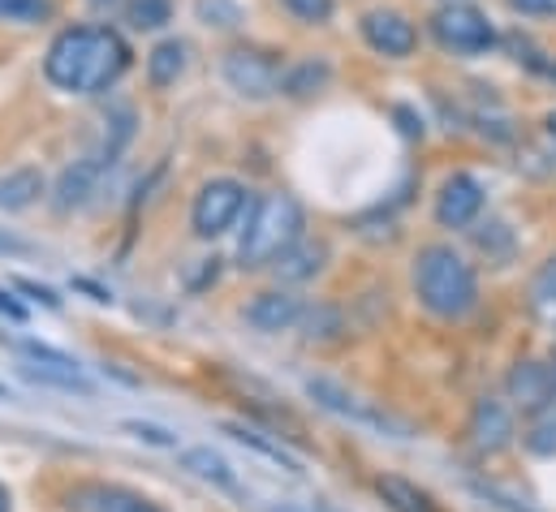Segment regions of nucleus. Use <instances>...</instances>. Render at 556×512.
<instances>
[{"label": "nucleus", "mask_w": 556, "mask_h": 512, "mask_svg": "<svg viewBox=\"0 0 556 512\" xmlns=\"http://www.w3.org/2000/svg\"><path fill=\"white\" fill-rule=\"evenodd\" d=\"M130 69V48L113 26H70L48 43L43 74L65 95H100Z\"/></svg>", "instance_id": "nucleus-1"}, {"label": "nucleus", "mask_w": 556, "mask_h": 512, "mask_svg": "<svg viewBox=\"0 0 556 512\" xmlns=\"http://www.w3.org/2000/svg\"><path fill=\"white\" fill-rule=\"evenodd\" d=\"M415 293L427 315L457 323L479 306V276L470 258L453 246H422L415 258Z\"/></svg>", "instance_id": "nucleus-2"}, {"label": "nucleus", "mask_w": 556, "mask_h": 512, "mask_svg": "<svg viewBox=\"0 0 556 512\" xmlns=\"http://www.w3.org/2000/svg\"><path fill=\"white\" fill-rule=\"evenodd\" d=\"M298 238H302V203L293 194H264L238 242V263L247 271L273 267Z\"/></svg>", "instance_id": "nucleus-3"}, {"label": "nucleus", "mask_w": 556, "mask_h": 512, "mask_svg": "<svg viewBox=\"0 0 556 512\" xmlns=\"http://www.w3.org/2000/svg\"><path fill=\"white\" fill-rule=\"evenodd\" d=\"M306 396H311L315 405H324L328 413L354 422V426H367V431L389 435V439H415V426H410L406 418L389 413V409L376 405V400H363L358 392H350V387L337 384V380H324V375H319V380H306Z\"/></svg>", "instance_id": "nucleus-4"}, {"label": "nucleus", "mask_w": 556, "mask_h": 512, "mask_svg": "<svg viewBox=\"0 0 556 512\" xmlns=\"http://www.w3.org/2000/svg\"><path fill=\"white\" fill-rule=\"evenodd\" d=\"M431 35H435V43L444 52H457V56H479V52L496 48L492 17L483 9H475V4H462V0L440 4L431 13Z\"/></svg>", "instance_id": "nucleus-5"}, {"label": "nucleus", "mask_w": 556, "mask_h": 512, "mask_svg": "<svg viewBox=\"0 0 556 512\" xmlns=\"http://www.w3.org/2000/svg\"><path fill=\"white\" fill-rule=\"evenodd\" d=\"M242 207H247V185L233 181V177H216V181H207L199 190L194 212H190V225H194L199 238L212 242V238H220V233H229L238 225Z\"/></svg>", "instance_id": "nucleus-6"}, {"label": "nucleus", "mask_w": 556, "mask_h": 512, "mask_svg": "<svg viewBox=\"0 0 556 512\" xmlns=\"http://www.w3.org/2000/svg\"><path fill=\"white\" fill-rule=\"evenodd\" d=\"M514 413H518V409H514L509 400H501V396H483V400H475L470 422H466V439H470V448H475L479 457H496V452H505V448L514 444V435H518Z\"/></svg>", "instance_id": "nucleus-7"}, {"label": "nucleus", "mask_w": 556, "mask_h": 512, "mask_svg": "<svg viewBox=\"0 0 556 512\" xmlns=\"http://www.w3.org/2000/svg\"><path fill=\"white\" fill-rule=\"evenodd\" d=\"M225 82L247 100H273L285 82L280 65L260 48H233L225 56Z\"/></svg>", "instance_id": "nucleus-8"}, {"label": "nucleus", "mask_w": 556, "mask_h": 512, "mask_svg": "<svg viewBox=\"0 0 556 512\" xmlns=\"http://www.w3.org/2000/svg\"><path fill=\"white\" fill-rule=\"evenodd\" d=\"M358 26H363V39H367L371 52H380V56H389V61L415 56L418 26L406 13H397V9H367Z\"/></svg>", "instance_id": "nucleus-9"}, {"label": "nucleus", "mask_w": 556, "mask_h": 512, "mask_svg": "<svg viewBox=\"0 0 556 512\" xmlns=\"http://www.w3.org/2000/svg\"><path fill=\"white\" fill-rule=\"evenodd\" d=\"M483 212V185L470 172H453L444 177L440 194H435V225L440 229H470Z\"/></svg>", "instance_id": "nucleus-10"}, {"label": "nucleus", "mask_w": 556, "mask_h": 512, "mask_svg": "<svg viewBox=\"0 0 556 512\" xmlns=\"http://www.w3.org/2000/svg\"><path fill=\"white\" fill-rule=\"evenodd\" d=\"M556 392V375L553 367L535 362V358H518L505 375V400L518 409V413H535L548 396Z\"/></svg>", "instance_id": "nucleus-11"}, {"label": "nucleus", "mask_w": 556, "mask_h": 512, "mask_svg": "<svg viewBox=\"0 0 556 512\" xmlns=\"http://www.w3.org/2000/svg\"><path fill=\"white\" fill-rule=\"evenodd\" d=\"M302 319V302L293 297V293H285V289H268V293H260L251 306H247V323L255 328V332H285V328H293Z\"/></svg>", "instance_id": "nucleus-12"}, {"label": "nucleus", "mask_w": 556, "mask_h": 512, "mask_svg": "<svg viewBox=\"0 0 556 512\" xmlns=\"http://www.w3.org/2000/svg\"><path fill=\"white\" fill-rule=\"evenodd\" d=\"M109 164L91 151V155H83V159H74L65 172H61V181H56V212H74V207H83L87 203V194L96 190V181H100V172H104Z\"/></svg>", "instance_id": "nucleus-13"}, {"label": "nucleus", "mask_w": 556, "mask_h": 512, "mask_svg": "<svg viewBox=\"0 0 556 512\" xmlns=\"http://www.w3.org/2000/svg\"><path fill=\"white\" fill-rule=\"evenodd\" d=\"M324 263H328V242H319V238H298V242L273 263V271H277V280H285V284H302V280H315V276L324 271Z\"/></svg>", "instance_id": "nucleus-14"}, {"label": "nucleus", "mask_w": 556, "mask_h": 512, "mask_svg": "<svg viewBox=\"0 0 556 512\" xmlns=\"http://www.w3.org/2000/svg\"><path fill=\"white\" fill-rule=\"evenodd\" d=\"M70 509L74 512H160L151 500H142L135 491H126V487H104V483L78 487V491L70 496Z\"/></svg>", "instance_id": "nucleus-15"}, {"label": "nucleus", "mask_w": 556, "mask_h": 512, "mask_svg": "<svg viewBox=\"0 0 556 512\" xmlns=\"http://www.w3.org/2000/svg\"><path fill=\"white\" fill-rule=\"evenodd\" d=\"M181 465H186L194 478H203V483H212V487H220V491H242L233 465H229L220 452H212V448H186V452H181Z\"/></svg>", "instance_id": "nucleus-16"}, {"label": "nucleus", "mask_w": 556, "mask_h": 512, "mask_svg": "<svg viewBox=\"0 0 556 512\" xmlns=\"http://www.w3.org/2000/svg\"><path fill=\"white\" fill-rule=\"evenodd\" d=\"M181 74H186V43H181V39L155 43L151 56H147V78H151V87H155V91H168Z\"/></svg>", "instance_id": "nucleus-17"}, {"label": "nucleus", "mask_w": 556, "mask_h": 512, "mask_svg": "<svg viewBox=\"0 0 556 512\" xmlns=\"http://www.w3.org/2000/svg\"><path fill=\"white\" fill-rule=\"evenodd\" d=\"M43 194V172L39 168H13L0 177V212H26Z\"/></svg>", "instance_id": "nucleus-18"}, {"label": "nucleus", "mask_w": 556, "mask_h": 512, "mask_svg": "<svg viewBox=\"0 0 556 512\" xmlns=\"http://www.w3.org/2000/svg\"><path fill=\"white\" fill-rule=\"evenodd\" d=\"M220 431H225L229 439H238L242 448H251V452H260V457H268V461H273V465H280L285 474H293V478L302 474V465H298V457H289V452H285L280 444H273V439H264L260 431H251V426H242V422H225Z\"/></svg>", "instance_id": "nucleus-19"}, {"label": "nucleus", "mask_w": 556, "mask_h": 512, "mask_svg": "<svg viewBox=\"0 0 556 512\" xmlns=\"http://www.w3.org/2000/svg\"><path fill=\"white\" fill-rule=\"evenodd\" d=\"M522 439H527V448H531L535 457H556V392L535 409V413H527Z\"/></svg>", "instance_id": "nucleus-20"}, {"label": "nucleus", "mask_w": 556, "mask_h": 512, "mask_svg": "<svg viewBox=\"0 0 556 512\" xmlns=\"http://www.w3.org/2000/svg\"><path fill=\"white\" fill-rule=\"evenodd\" d=\"M376 491L384 496V504L393 512H440L435 509V500L422 491V487H415V483H406V478H376Z\"/></svg>", "instance_id": "nucleus-21"}, {"label": "nucleus", "mask_w": 556, "mask_h": 512, "mask_svg": "<svg viewBox=\"0 0 556 512\" xmlns=\"http://www.w3.org/2000/svg\"><path fill=\"white\" fill-rule=\"evenodd\" d=\"M22 375L39 387H61V392H78V396H91L96 384L78 371V367H43V362H26Z\"/></svg>", "instance_id": "nucleus-22"}, {"label": "nucleus", "mask_w": 556, "mask_h": 512, "mask_svg": "<svg viewBox=\"0 0 556 512\" xmlns=\"http://www.w3.org/2000/svg\"><path fill=\"white\" fill-rule=\"evenodd\" d=\"M527 306L540 323H556V255L531 276V289H527Z\"/></svg>", "instance_id": "nucleus-23"}, {"label": "nucleus", "mask_w": 556, "mask_h": 512, "mask_svg": "<svg viewBox=\"0 0 556 512\" xmlns=\"http://www.w3.org/2000/svg\"><path fill=\"white\" fill-rule=\"evenodd\" d=\"M328 65L324 61H302V65H293L289 74H285V82H280V91L285 95H293V100H302V95H315L324 82H328Z\"/></svg>", "instance_id": "nucleus-24"}, {"label": "nucleus", "mask_w": 556, "mask_h": 512, "mask_svg": "<svg viewBox=\"0 0 556 512\" xmlns=\"http://www.w3.org/2000/svg\"><path fill=\"white\" fill-rule=\"evenodd\" d=\"M126 17L135 30H160L173 22V0H130Z\"/></svg>", "instance_id": "nucleus-25"}, {"label": "nucleus", "mask_w": 556, "mask_h": 512, "mask_svg": "<svg viewBox=\"0 0 556 512\" xmlns=\"http://www.w3.org/2000/svg\"><path fill=\"white\" fill-rule=\"evenodd\" d=\"M52 17V0H0V22L13 26H39Z\"/></svg>", "instance_id": "nucleus-26"}, {"label": "nucleus", "mask_w": 556, "mask_h": 512, "mask_svg": "<svg viewBox=\"0 0 556 512\" xmlns=\"http://www.w3.org/2000/svg\"><path fill=\"white\" fill-rule=\"evenodd\" d=\"M199 17L207 26H220V30H233L242 22V4L238 0H199Z\"/></svg>", "instance_id": "nucleus-27"}, {"label": "nucleus", "mask_w": 556, "mask_h": 512, "mask_svg": "<svg viewBox=\"0 0 556 512\" xmlns=\"http://www.w3.org/2000/svg\"><path fill=\"white\" fill-rule=\"evenodd\" d=\"M285 9H289L302 26H324V22H332L337 0H285Z\"/></svg>", "instance_id": "nucleus-28"}, {"label": "nucleus", "mask_w": 556, "mask_h": 512, "mask_svg": "<svg viewBox=\"0 0 556 512\" xmlns=\"http://www.w3.org/2000/svg\"><path fill=\"white\" fill-rule=\"evenodd\" d=\"M126 431H130V435H139V439H147V444H155V448H177V439H173L168 431L151 426V422H126Z\"/></svg>", "instance_id": "nucleus-29"}, {"label": "nucleus", "mask_w": 556, "mask_h": 512, "mask_svg": "<svg viewBox=\"0 0 556 512\" xmlns=\"http://www.w3.org/2000/svg\"><path fill=\"white\" fill-rule=\"evenodd\" d=\"M509 9L522 17H556V0H509Z\"/></svg>", "instance_id": "nucleus-30"}, {"label": "nucleus", "mask_w": 556, "mask_h": 512, "mask_svg": "<svg viewBox=\"0 0 556 512\" xmlns=\"http://www.w3.org/2000/svg\"><path fill=\"white\" fill-rule=\"evenodd\" d=\"M17 289H22V293H30L35 302H43L48 310H61V297H56L52 289H43V284H30V280H17Z\"/></svg>", "instance_id": "nucleus-31"}, {"label": "nucleus", "mask_w": 556, "mask_h": 512, "mask_svg": "<svg viewBox=\"0 0 556 512\" xmlns=\"http://www.w3.org/2000/svg\"><path fill=\"white\" fill-rule=\"evenodd\" d=\"M0 315H9L13 323H22V319H26V310H22V306L13 302V293H4V289H0Z\"/></svg>", "instance_id": "nucleus-32"}, {"label": "nucleus", "mask_w": 556, "mask_h": 512, "mask_svg": "<svg viewBox=\"0 0 556 512\" xmlns=\"http://www.w3.org/2000/svg\"><path fill=\"white\" fill-rule=\"evenodd\" d=\"M26 251H30V246H26L22 238H13V233L0 229V255H26Z\"/></svg>", "instance_id": "nucleus-33"}, {"label": "nucleus", "mask_w": 556, "mask_h": 512, "mask_svg": "<svg viewBox=\"0 0 556 512\" xmlns=\"http://www.w3.org/2000/svg\"><path fill=\"white\" fill-rule=\"evenodd\" d=\"M544 126H548V133H553V138H556V108H553V113H548V121H544Z\"/></svg>", "instance_id": "nucleus-34"}, {"label": "nucleus", "mask_w": 556, "mask_h": 512, "mask_svg": "<svg viewBox=\"0 0 556 512\" xmlns=\"http://www.w3.org/2000/svg\"><path fill=\"white\" fill-rule=\"evenodd\" d=\"M0 512H9V496H4V487H0Z\"/></svg>", "instance_id": "nucleus-35"}, {"label": "nucleus", "mask_w": 556, "mask_h": 512, "mask_svg": "<svg viewBox=\"0 0 556 512\" xmlns=\"http://www.w3.org/2000/svg\"><path fill=\"white\" fill-rule=\"evenodd\" d=\"M553 375H556V349H553Z\"/></svg>", "instance_id": "nucleus-36"}, {"label": "nucleus", "mask_w": 556, "mask_h": 512, "mask_svg": "<svg viewBox=\"0 0 556 512\" xmlns=\"http://www.w3.org/2000/svg\"><path fill=\"white\" fill-rule=\"evenodd\" d=\"M91 4H109V0H91Z\"/></svg>", "instance_id": "nucleus-37"}, {"label": "nucleus", "mask_w": 556, "mask_h": 512, "mask_svg": "<svg viewBox=\"0 0 556 512\" xmlns=\"http://www.w3.org/2000/svg\"><path fill=\"white\" fill-rule=\"evenodd\" d=\"M0 396H4V384H0Z\"/></svg>", "instance_id": "nucleus-38"}]
</instances>
